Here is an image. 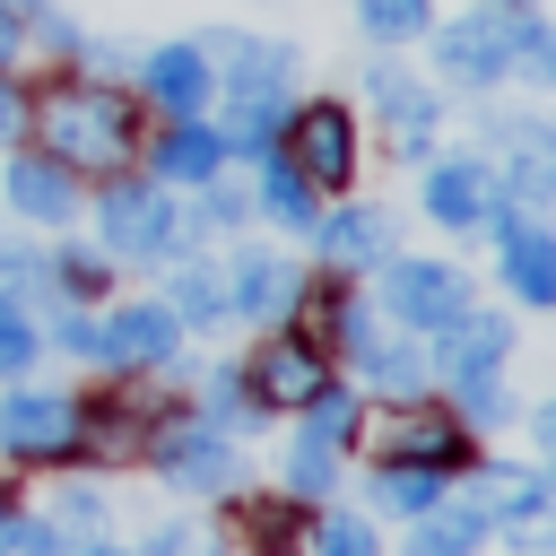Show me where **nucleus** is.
Masks as SVG:
<instances>
[{
  "label": "nucleus",
  "instance_id": "1",
  "mask_svg": "<svg viewBox=\"0 0 556 556\" xmlns=\"http://www.w3.org/2000/svg\"><path fill=\"white\" fill-rule=\"evenodd\" d=\"M43 139H52V165L113 174L130 156L139 122H130V96H113V87H52L43 96Z\"/></svg>",
  "mask_w": 556,
  "mask_h": 556
},
{
  "label": "nucleus",
  "instance_id": "2",
  "mask_svg": "<svg viewBox=\"0 0 556 556\" xmlns=\"http://www.w3.org/2000/svg\"><path fill=\"white\" fill-rule=\"evenodd\" d=\"M382 295H391V313H400L408 330H452V321L469 313V278L443 269V261H400Z\"/></svg>",
  "mask_w": 556,
  "mask_h": 556
},
{
  "label": "nucleus",
  "instance_id": "3",
  "mask_svg": "<svg viewBox=\"0 0 556 556\" xmlns=\"http://www.w3.org/2000/svg\"><path fill=\"white\" fill-rule=\"evenodd\" d=\"M0 452H17V460H61V452H78V408L70 400H9L0 408Z\"/></svg>",
  "mask_w": 556,
  "mask_h": 556
},
{
  "label": "nucleus",
  "instance_id": "4",
  "mask_svg": "<svg viewBox=\"0 0 556 556\" xmlns=\"http://www.w3.org/2000/svg\"><path fill=\"white\" fill-rule=\"evenodd\" d=\"M295 174L304 182H348V165H356V130H348V104H304L295 113Z\"/></svg>",
  "mask_w": 556,
  "mask_h": 556
},
{
  "label": "nucleus",
  "instance_id": "5",
  "mask_svg": "<svg viewBox=\"0 0 556 556\" xmlns=\"http://www.w3.org/2000/svg\"><path fill=\"white\" fill-rule=\"evenodd\" d=\"M252 391H261L269 408H304L313 391H330L321 348H313V339H269V348L252 356Z\"/></svg>",
  "mask_w": 556,
  "mask_h": 556
},
{
  "label": "nucleus",
  "instance_id": "6",
  "mask_svg": "<svg viewBox=\"0 0 556 556\" xmlns=\"http://www.w3.org/2000/svg\"><path fill=\"white\" fill-rule=\"evenodd\" d=\"M434 61H443V70L460 78V87H486V78H504V70H513V43L495 35V17H486V9H469L460 26H443Z\"/></svg>",
  "mask_w": 556,
  "mask_h": 556
},
{
  "label": "nucleus",
  "instance_id": "7",
  "mask_svg": "<svg viewBox=\"0 0 556 556\" xmlns=\"http://www.w3.org/2000/svg\"><path fill=\"white\" fill-rule=\"evenodd\" d=\"M104 243L148 261V252H165V243H174V208H165L156 191H113V200H104Z\"/></svg>",
  "mask_w": 556,
  "mask_h": 556
},
{
  "label": "nucleus",
  "instance_id": "8",
  "mask_svg": "<svg viewBox=\"0 0 556 556\" xmlns=\"http://www.w3.org/2000/svg\"><path fill=\"white\" fill-rule=\"evenodd\" d=\"M96 356H122V365L174 356V313H165V304H122V313L96 330Z\"/></svg>",
  "mask_w": 556,
  "mask_h": 556
},
{
  "label": "nucleus",
  "instance_id": "9",
  "mask_svg": "<svg viewBox=\"0 0 556 556\" xmlns=\"http://www.w3.org/2000/svg\"><path fill=\"white\" fill-rule=\"evenodd\" d=\"M139 87H148L156 104H174V113H191V104L208 96V61H200V43H165V52H148V70H139Z\"/></svg>",
  "mask_w": 556,
  "mask_h": 556
},
{
  "label": "nucleus",
  "instance_id": "10",
  "mask_svg": "<svg viewBox=\"0 0 556 556\" xmlns=\"http://www.w3.org/2000/svg\"><path fill=\"white\" fill-rule=\"evenodd\" d=\"M374 104L391 113V139L417 156V148H426V130H434V96H426L408 70H391V61H382V70H374Z\"/></svg>",
  "mask_w": 556,
  "mask_h": 556
},
{
  "label": "nucleus",
  "instance_id": "11",
  "mask_svg": "<svg viewBox=\"0 0 556 556\" xmlns=\"http://www.w3.org/2000/svg\"><path fill=\"white\" fill-rule=\"evenodd\" d=\"M426 208H434L443 226H478V217L495 208V174H486V165H434Z\"/></svg>",
  "mask_w": 556,
  "mask_h": 556
},
{
  "label": "nucleus",
  "instance_id": "12",
  "mask_svg": "<svg viewBox=\"0 0 556 556\" xmlns=\"http://www.w3.org/2000/svg\"><path fill=\"white\" fill-rule=\"evenodd\" d=\"M495 235H504V269H513V287H521L530 304H547V295H556V243H547L539 226H521V217H495Z\"/></svg>",
  "mask_w": 556,
  "mask_h": 556
},
{
  "label": "nucleus",
  "instance_id": "13",
  "mask_svg": "<svg viewBox=\"0 0 556 556\" xmlns=\"http://www.w3.org/2000/svg\"><path fill=\"white\" fill-rule=\"evenodd\" d=\"M382 443H391V460H426V469H443L452 452H460V434H452V417H434V408H400L391 426H382Z\"/></svg>",
  "mask_w": 556,
  "mask_h": 556
},
{
  "label": "nucleus",
  "instance_id": "14",
  "mask_svg": "<svg viewBox=\"0 0 556 556\" xmlns=\"http://www.w3.org/2000/svg\"><path fill=\"white\" fill-rule=\"evenodd\" d=\"M9 208H26V217H70V165H52V156H17L9 165Z\"/></svg>",
  "mask_w": 556,
  "mask_h": 556
},
{
  "label": "nucleus",
  "instance_id": "15",
  "mask_svg": "<svg viewBox=\"0 0 556 556\" xmlns=\"http://www.w3.org/2000/svg\"><path fill=\"white\" fill-rule=\"evenodd\" d=\"M226 304H243V313H287V304H295V269H287V261H269V252H243V269H235V287H226Z\"/></svg>",
  "mask_w": 556,
  "mask_h": 556
},
{
  "label": "nucleus",
  "instance_id": "16",
  "mask_svg": "<svg viewBox=\"0 0 556 556\" xmlns=\"http://www.w3.org/2000/svg\"><path fill=\"white\" fill-rule=\"evenodd\" d=\"M452 365L469 382V400H495V365H504V321H469L460 313V339H452Z\"/></svg>",
  "mask_w": 556,
  "mask_h": 556
},
{
  "label": "nucleus",
  "instance_id": "17",
  "mask_svg": "<svg viewBox=\"0 0 556 556\" xmlns=\"http://www.w3.org/2000/svg\"><path fill=\"white\" fill-rule=\"evenodd\" d=\"M321 252L348 261V269H356V261H382V252H391V217H382V208H348V217L321 226Z\"/></svg>",
  "mask_w": 556,
  "mask_h": 556
},
{
  "label": "nucleus",
  "instance_id": "18",
  "mask_svg": "<svg viewBox=\"0 0 556 556\" xmlns=\"http://www.w3.org/2000/svg\"><path fill=\"white\" fill-rule=\"evenodd\" d=\"M156 165H165L174 182H208V174L226 165V139H217V130H200V122H182V130L156 148Z\"/></svg>",
  "mask_w": 556,
  "mask_h": 556
},
{
  "label": "nucleus",
  "instance_id": "19",
  "mask_svg": "<svg viewBox=\"0 0 556 556\" xmlns=\"http://www.w3.org/2000/svg\"><path fill=\"white\" fill-rule=\"evenodd\" d=\"M261 156H269V165H261V208H269V217H287V226H304V217H313V182L295 174V156H287V148H261Z\"/></svg>",
  "mask_w": 556,
  "mask_h": 556
},
{
  "label": "nucleus",
  "instance_id": "20",
  "mask_svg": "<svg viewBox=\"0 0 556 556\" xmlns=\"http://www.w3.org/2000/svg\"><path fill=\"white\" fill-rule=\"evenodd\" d=\"M165 469H174V486H235V452L217 434H182L165 452Z\"/></svg>",
  "mask_w": 556,
  "mask_h": 556
},
{
  "label": "nucleus",
  "instance_id": "21",
  "mask_svg": "<svg viewBox=\"0 0 556 556\" xmlns=\"http://www.w3.org/2000/svg\"><path fill=\"white\" fill-rule=\"evenodd\" d=\"M478 530H486V513H417L408 556H469V547H478Z\"/></svg>",
  "mask_w": 556,
  "mask_h": 556
},
{
  "label": "nucleus",
  "instance_id": "22",
  "mask_svg": "<svg viewBox=\"0 0 556 556\" xmlns=\"http://www.w3.org/2000/svg\"><path fill=\"white\" fill-rule=\"evenodd\" d=\"M374 495H382L391 513H408V521H417V513H434V495H443V478H434L426 460H417V469H408V460H391V469L374 478Z\"/></svg>",
  "mask_w": 556,
  "mask_h": 556
},
{
  "label": "nucleus",
  "instance_id": "23",
  "mask_svg": "<svg viewBox=\"0 0 556 556\" xmlns=\"http://www.w3.org/2000/svg\"><path fill=\"white\" fill-rule=\"evenodd\" d=\"M365 374H374L382 391H417V382H426V348H408V339H365Z\"/></svg>",
  "mask_w": 556,
  "mask_h": 556
},
{
  "label": "nucleus",
  "instance_id": "24",
  "mask_svg": "<svg viewBox=\"0 0 556 556\" xmlns=\"http://www.w3.org/2000/svg\"><path fill=\"white\" fill-rule=\"evenodd\" d=\"M426 17H434V0H356V26H365V35H382V43L426 35Z\"/></svg>",
  "mask_w": 556,
  "mask_h": 556
},
{
  "label": "nucleus",
  "instance_id": "25",
  "mask_svg": "<svg viewBox=\"0 0 556 556\" xmlns=\"http://www.w3.org/2000/svg\"><path fill=\"white\" fill-rule=\"evenodd\" d=\"M287 478H295L304 495H321V486L339 478V460H330V443H321V434H295V452H287Z\"/></svg>",
  "mask_w": 556,
  "mask_h": 556
},
{
  "label": "nucleus",
  "instance_id": "26",
  "mask_svg": "<svg viewBox=\"0 0 556 556\" xmlns=\"http://www.w3.org/2000/svg\"><path fill=\"white\" fill-rule=\"evenodd\" d=\"M174 304H182L191 321H217V313H226V287H217V269H182V287H174Z\"/></svg>",
  "mask_w": 556,
  "mask_h": 556
},
{
  "label": "nucleus",
  "instance_id": "27",
  "mask_svg": "<svg viewBox=\"0 0 556 556\" xmlns=\"http://www.w3.org/2000/svg\"><path fill=\"white\" fill-rule=\"evenodd\" d=\"M35 356V330H26V313L17 304H0V374H17Z\"/></svg>",
  "mask_w": 556,
  "mask_h": 556
},
{
  "label": "nucleus",
  "instance_id": "28",
  "mask_svg": "<svg viewBox=\"0 0 556 556\" xmlns=\"http://www.w3.org/2000/svg\"><path fill=\"white\" fill-rule=\"evenodd\" d=\"M321 556H374V530L339 513V521H321Z\"/></svg>",
  "mask_w": 556,
  "mask_h": 556
},
{
  "label": "nucleus",
  "instance_id": "29",
  "mask_svg": "<svg viewBox=\"0 0 556 556\" xmlns=\"http://www.w3.org/2000/svg\"><path fill=\"white\" fill-rule=\"evenodd\" d=\"M243 530H252V539H261L269 556H278V547L295 539V521H287V513H269V504H252V513H243Z\"/></svg>",
  "mask_w": 556,
  "mask_h": 556
},
{
  "label": "nucleus",
  "instance_id": "30",
  "mask_svg": "<svg viewBox=\"0 0 556 556\" xmlns=\"http://www.w3.org/2000/svg\"><path fill=\"white\" fill-rule=\"evenodd\" d=\"M43 43H52V52H87V35H78L70 17H43Z\"/></svg>",
  "mask_w": 556,
  "mask_h": 556
},
{
  "label": "nucleus",
  "instance_id": "31",
  "mask_svg": "<svg viewBox=\"0 0 556 556\" xmlns=\"http://www.w3.org/2000/svg\"><path fill=\"white\" fill-rule=\"evenodd\" d=\"M9 52H17V9H0V70H9Z\"/></svg>",
  "mask_w": 556,
  "mask_h": 556
},
{
  "label": "nucleus",
  "instance_id": "32",
  "mask_svg": "<svg viewBox=\"0 0 556 556\" xmlns=\"http://www.w3.org/2000/svg\"><path fill=\"white\" fill-rule=\"evenodd\" d=\"M9 130H17V96L0 87V139H9Z\"/></svg>",
  "mask_w": 556,
  "mask_h": 556
},
{
  "label": "nucleus",
  "instance_id": "33",
  "mask_svg": "<svg viewBox=\"0 0 556 556\" xmlns=\"http://www.w3.org/2000/svg\"><path fill=\"white\" fill-rule=\"evenodd\" d=\"M96 556H113V547H96Z\"/></svg>",
  "mask_w": 556,
  "mask_h": 556
}]
</instances>
